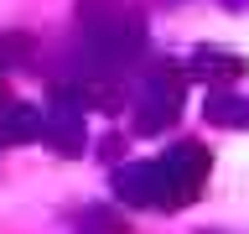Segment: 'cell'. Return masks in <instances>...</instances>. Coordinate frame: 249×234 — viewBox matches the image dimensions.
Returning <instances> with one entry per match:
<instances>
[{
    "instance_id": "3",
    "label": "cell",
    "mask_w": 249,
    "mask_h": 234,
    "mask_svg": "<svg viewBox=\"0 0 249 234\" xmlns=\"http://www.w3.org/2000/svg\"><path fill=\"white\" fill-rule=\"evenodd\" d=\"M182 99H187V68L182 62H156L145 83H140V99H135V130L140 136H161L177 125L182 115Z\"/></svg>"
},
{
    "instance_id": "1",
    "label": "cell",
    "mask_w": 249,
    "mask_h": 234,
    "mask_svg": "<svg viewBox=\"0 0 249 234\" xmlns=\"http://www.w3.org/2000/svg\"><path fill=\"white\" fill-rule=\"evenodd\" d=\"M145 52V16L130 0H78V83L124 78V68Z\"/></svg>"
},
{
    "instance_id": "8",
    "label": "cell",
    "mask_w": 249,
    "mask_h": 234,
    "mask_svg": "<svg viewBox=\"0 0 249 234\" xmlns=\"http://www.w3.org/2000/svg\"><path fill=\"white\" fill-rule=\"evenodd\" d=\"M73 229L83 234H130V218L120 214V208H104V203H83V208H73Z\"/></svg>"
},
{
    "instance_id": "6",
    "label": "cell",
    "mask_w": 249,
    "mask_h": 234,
    "mask_svg": "<svg viewBox=\"0 0 249 234\" xmlns=\"http://www.w3.org/2000/svg\"><path fill=\"white\" fill-rule=\"evenodd\" d=\"M161 161H166V167L177 172V182H182L187 193H192V198H197V187L208 182V167H213V156L202 151L197 140H177V146H171V151L161 156Z\"/></svg>"
},
{
    "instance_id": "10",
    "label": "cell",
    "mask_w": 249,
    "mask_h": 234,
    "mask_svg": "<svg viewBox=\"0 0 249 234\" xmlns=\"http://www.w3.org/2000/svg\"><path fill=\"white\" fill-rule=\"evenodd\" d=\"M0 146H5V136H0Z\"/></svg>"
},
{
    "instance_id": "9",
    "label": "cell",
    "mask_w": 249,
    "mask_h": 234,
    "mask_svg": "<svg viewBox=\"0 0 249 234\" xmlns=\"http://www.w3.org/2000/svg\"><path fill=\"white\" fill-rule=\"evenodd\" d=\"M208 125H223V130H244L249 125V99L239 94H223V89H208V104H202Z\"/></svg>"
},
{
    "instance_id": "4",
    "label": "cell",
    "mask_w": 249,
    "mask_h": 234,
    "mask_svg": "<svg viewBox=\"0 0 249 234\" xmlns=\"http://www.w3.org/2000/svg\"><path fill=\"white\" fill-rule=\"evenodd\" d=\"M47 140H52L57 156H83L89 130H83V99H78V89H62L52 99V109H47Z\"/></svg>"
},
{
    "instance_id": "5",
    "label": "cell",
    "mask_w": 249,
    "mask_h": 234,
    "mask_svg": "<svg viewBox=\"0 0 249 234\" xmlns=\"http://www.w3.org/2000/svg\"><path fill=\"white\" fill-rule=\"evenodd\" d=\"M0 136H5V146L42 140L47 136V109L42 104H26V99H11V104L0 109Z\"/></svg>"
},
{
    "instance_id": "7",
    "label": "cell",
    "mask_w": 249,
    "mask_h": 234,
    "mask_svg": "<svg viewBox=\"0 0 249 234\" xmlns=\"http://www.w3.org/2000/svg\"><path fill=\"white\" fill-rule=\"evenodd\" d=\"M249 62L239 58V52H218V47H197L192 52V68L187 73L192 78H208V83H233V78H244Z\"/></svg>"
},
{
    "instance_id": "2",
    "label": "cell",
    "mask_w": 249,
    "mask_h": 234,
    "mask_svg": "<svg viewBox=\"0 0 249 234\" xmlns=\"http://www.w3.org/2000/svg\"><path fill=\"white\" fill-rule=\"evenodd\" d=\"M114 193L130 208H156V214H177V208L192 203V193L177 182V172L166 161H130V167H120L114 172Z\"/></svg>"
}]
</instances>
